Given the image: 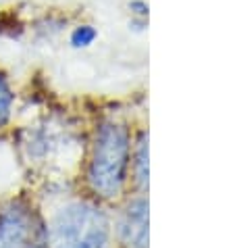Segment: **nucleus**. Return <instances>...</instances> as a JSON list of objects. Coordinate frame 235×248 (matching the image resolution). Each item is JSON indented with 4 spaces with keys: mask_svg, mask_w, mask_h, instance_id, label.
I'll return each mask as SVG.
<instances>
[{
    "mask_svg": "<svg viewBox=\"0 0 235 248\" xmlns=\"http://www.w3.org/2000/svg\"><path fill=\"white\" fill-rule=\"evenodd\" d=\"M131 161V140L125 125L104 121L96 129L88 182L102 198H115L123 190Z\"/></svg>",
    "mask_w": 235,
    "mask_h": 248,
    "instance_id": "f257e3e1",
    "label": "nucleus"
},
{
    "mask_svg": "<svg viewBox=\"0 0 235 248\" xmlns=\"http://www.w3.org/2000/svg\"><path fill=\"white\" fill-rule=\"evenodd\" d=\"M13 102H15V96H13L9 81L0 75V127H4L9 123L13 115Z\"/></svg>",
    "mask_w": 235,
    "mask_h": 248,
    "instance_id": "0eeeda50",
    "label": "nucleus"
},
{
    "mask_svg": "<svg viewBox=\"0 0 235 248\" xmlns=\"http://www.w3.org/2000/svg\"><path fill=\"white\" fill-rule=\"evenodd\" d=\"M96 38H98L96 27L89 23H81L77 27H73L71 36H69V42H71L73 48H88L96 42Z\"/></svg>",
    "mask_w": 235,
    "mask_h": 248,
    "instance_id": "423d86ee",
    "label": "nucleus"
},
{
    "mask_svg": "<svg viewBox=\"0 0 235 248\" xmlns=\"http://www.w3.org/2000/svg\"><path fill=\"white\" fill-rule=\"evenodd\" d=\"M0 248H48L42 219L25 201L0 206Z\"/></svg>",
    "mask_w": 235,
    "mask_h": 248,
    "instance_id": "7ed1b4c3",
    "label": "nucleus"
},
{
    "mask_svg": "<svg viewBox=\"0 0 235 248\" xmlns=\"http://www.w3.org/2000/svg\"><path fill=\"white\" fill-rule=\"evenodd\" d=\"M133 173H135V182L146 188L148 186V136L142 134L137 140V148L133 153Z\"/></svg>",
    "mask_w": 235,
    "mask_h": 248,
    "instance_id": "39448f33",
    "label": "nucleus"
},
{
    "mask_svg": "<svg viewBox=\"0 0 235 248\" xmlns=\"http://www.w3.org/2000/svg\"><path fill=\"white\" fill-rule=\"evenodd\" d=\"M119 238L125 248H148V201L144 196L131 201L123 211Z\"/></svg>",
    "mask_w": 235,
    "mask_h": 248,
    "instance_id": "20e7f679",
    "label": "nucleus"
},
{
    "mask_svg": "<svg viewBox=\"0 0 235 248\" xmlns=\"http://www.w3.org/2000/svg\"><path fill=\"white\" fill-rule=\"evenodd\" d=\"M129 13H131V17H133V21L137 23V30H144L146 21H148V13H150L148 2H144V0H131Z\"/></svg>",
    "mask_w": 235,
    "mask_h": 248,
    "instance_id": "6e6552de",
    "label": "nucleus"
},
{
    "mask_svg": "<svg viewBox=\"0 0 235 248\" xmlns=\"http://www.w3.org/2000/svg\"><path fill=\"white\" fill-rule=\"evenodd\" d=\"M108 219L92 202H69L46 230L48 248H108Z\"/></svg>",
    "mask_w": 235,
    "mask_h": 248,
    "instance_id": "f03ea898",
    "label": "nucleus"
}]
</instances>
